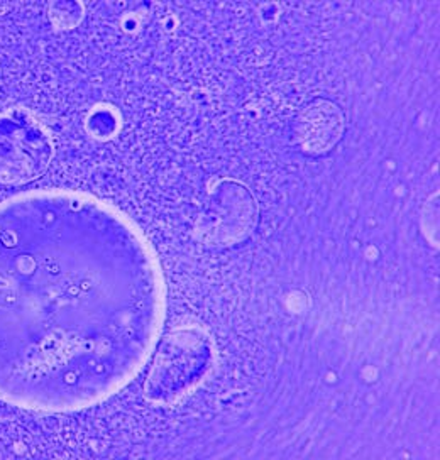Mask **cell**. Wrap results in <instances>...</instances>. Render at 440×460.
<instances>
[{
    "label": "cell",
    "instance_id": "obj_6",
    "mask_svg": "<svg viewBox=\"0 0 440 460\" xmlns=\"http://www.w3.org/2000/svg\"><path fill=\"white\" fill-rule=\"evenodd\" d=\"M115 120L114 117L111 112H107V111H100V112H94L92 117L88 119V126H94V134H97V136H109V134H112V128H115Z\"/></svg>",
    "mask_w": 440,
    "mask_h": 460
},
{
    "label": "cell",
    "instance_id": "obj_1",
    "mask_svg": "<svg viewBox=\"0 0 440 460\" xmlns=\"http://www.w3.org/2000/svg\"><path fill=\"white\" fill-rule=\"evenodd\" d=\"M165 316L157 251L121 208L73 190L0 201V402L67 413L109 400Z\"/></svg>",
    "mask_w": 440,
    "mask_h": 460
},
{
    "label": "cell",
    "instance_id": "obj_3",
    "mask_svg": "<svg viewBox=\"0 0 440 460\" xmlns=\"http://www.w3.org/2000/svg\"><path fill=\"white\" fill-rule=\"evenodd\" d=\"M55 158V141L28 111L0 114V185L21 187L43 176Z\"/></svg>",
    "mask_w": 440,
    "mask_h": 460
},
{
    "label": "cell",
    "instance_id": "obj_2",
    "mask_svg": "<svg viewBox=\"0 0 440 460\" xmlns=\"http://www.w3.org/2000/svg\"><path fill=\"white\" fill-rule=\"evenodd\" d=\"M144 383L153 404L182 402L211 376L217 360L212 335L200 325H180L163 335Z\"/></svg>",
    "mask_w": 440,
    "mask_h": 460
},
{
    "label": "cell",
    "instance_id": "obj_5",
    "mask_svg": "<svg viewBox=\"0 0 440 460\" xmlns=\"http://www.w3.org/2000/svg\"><path fill=\"white\" fill-rule=\"evenodd\" d=\"M84 7L76 2H58L51 5V19L59 28H73L80 22Z\"/></svg>",
    "mask_w": 440,
    "mask_h": 460
},
{
    "label": "cell",
    "instance_id": "obj_4",
    "mask_svg": "<svg viewBox=\"0 0 440 460\" xmlns=\"http://www.w3.org/2000/svg\"><path fill=\"white\" fill-rule=\"evenodd\" d=\"M213 203L215 226L212 232L217 235V243L232 244L241 241L247 232H251L255 207L246 190L230 183L220 185L217 188Z\"/></svg>",
    "mask_w": 440,
    "mask_h": 460
}]
</instances>
